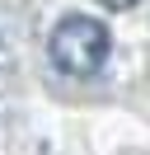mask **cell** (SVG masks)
Masks as SVG:
<instances>
[{"label": "cell", "mask_w": 150, "mask_h": 155, "mask_svg": "<svg viewBox=\"0 0 150 155\" xmlns=\"http://www.w3.org/2000/svg\"><path fill=\"white\" fill-rule=\"evenodd\" d=\"M47 52H52V66L61 71V75H99L103 61H108L112 52V38L108 28H103L99 19H84V14H66L61 24L52 28V38H47Z\"/></svg>", "instance_id": "6da1fadb"}, {"label": "cell", "mask_w": 150, "mask_h": 155, "mask_svg": "<svg viewBox=\"0 0 150 155\" xmlns=\"http://www.w3.org/2000/svg\"><path fill=\"white\" fill-rule=\"evenodd\" d=\"M99 5H108V10H131V5H141V0H99Z\"/></svg>", "instance_id": "7a4b0ae2"}]
</instances>
